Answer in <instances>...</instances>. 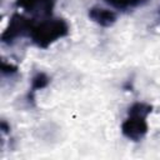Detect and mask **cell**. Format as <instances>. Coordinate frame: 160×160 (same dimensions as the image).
<instances>
[{
    "label": "cell",
    "mask_w": 160,
    "mask_h": 160,
    "mask_svg": "<svg viewBox=\"0 0 160 160\" xmlns=\"http://www.w3.org/2000/svg\"><path fill=\"white\" fill-rule=\"evenodd\" d=\"M68 32L69 26L66 21L61 19H54L42 21L41 24L32 26L29 34L36 45H39L40 48H46L56 39L65 36Z\"/></svg>",
    "instance_id": "cell-1"
},
{
    "label": "cell",
    "mask_w": 160,
    "mask_h": 160,
    "mask_svg": "<svg viewBox=\"0 0 160 160\" xmlns=\"http://www.w3.org/2000/svg\"><path fill=\"white\" fill-rule=\"evenodd\" d=\"M121 130L128 139L132 141H139L148 132V124L145 121V116L129 114V118L122 122Z\"/></svg>",
    "instance_id": "cell-2"
},
{
    "label": "cell",
    "mask_w": 160,
    "mask_h": 160,
    "mask_svg": "<svg viewBox=\"0 0 160 160\" xmlns=\"http://www.w3.org/2000/svg\"><path fill=\"white\" fill-rule=\"evenodd\" d=\"M31 24L29 21H26L25 19H22L20 15H15L11 21L9 28L6 29V31L2 34V40L4 41H12L15 38H18L19 35H21L25 30H28L30 32L31 30Z\"/></svg>",
    "instance_id": "cell-3"
},
{
    "label": "cell",
    "mask_w": 160,
    "mask_h": 160,
    "mask_svg": "<svg viewBox=\"0 0 160 160\" xmlns=\"http://www.w3.org/2000/svg\"><path fill=\"white\" fill-rule=\"evenodd\" d=\"M89 16L90 19H92V21L101 26H110L116 20V14L104 8H91L89 10Z\"/></svg>",
    "instance_id": "cell-4"
},
{
    "label": "cell",
    "mask_w": 160,
    "mask_h": 160,
    "mask_svg": "<svg viewBox=\"0 0 160 160\" xmlns=\"http://www.w3.org/2000/svg\"><path fill=\"white\" fill-rule=\"evenodd\" d=\"M16 2L19 6L26 9L28 11H36L40 9V11L44 14L51 12L54 5V0H18Z\"/></svg>",
    "instance_id": "cell-5"
},
{
    "label": "cell",
    "mask_w": 160,
    "mask_h": 160,
    "mask_svg": "<svg viewBox=\"0 0 160 160\" xmlns=\"http://www.w3.org/2000/svg\"><path fill=\"white\" fill-rule=\"evenodd\" d=\"M106 1L116 9H128V8L145 4L148 0H106Z\"/></svg>",
    "instance_id": "cell-6"
},
{
    "label": "cell",
    "mask_w": 160,
    "mask_h": 160,
    "mask_svg": "<svg viewBox=\"0 0 160 160\" xmlns=\"http://www.w3.org/2000/svg\"><path fill=\"white\" fill-rule=\"evenodd\" d=\"M48 84H49V78L44 72H39L32 79V90H35V89H42Z\"/></svg>",
    "instance_id": "cell-7"
}]
</instances>
